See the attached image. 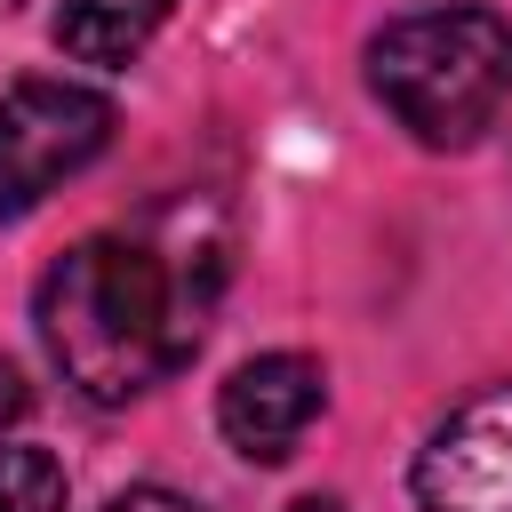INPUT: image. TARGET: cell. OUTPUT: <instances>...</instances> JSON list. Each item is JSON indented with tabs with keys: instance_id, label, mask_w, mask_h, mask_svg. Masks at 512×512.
Segmentation results:
<instances>
[{
	"instance_id": "3957f363",
	"label": "cell",
	"mask_w": 512,
	"mask_h": 512,
	"mask_svg": "<svg viewBox=\"0 0 512 512\" xmlns=\"http://www.w3.org/2000/svg\"><path fill=\"white\" fill-rule=\"evenodd\" d=\"M112 128V96L80 80H16L0 96V224L32 216L56 184H72L112 144Z\"/></svg>"
},
{
	"instance_id": "6da1fadb",
	"label": "cell",
	"mask_w": 512,
	"mask_h": 512,
	"mask_svg": "<svg viewBox=\"0 0 512 512\" xmlns=\"http://www.w3.org/2000/svg\"><path fill=\"white\" fill-rule=\"evenodd\" d=\"M224 272H232L224 224L184 200L152 232L72 240L40 272L32 320H40L56 376L88 408H128L200 352L208 312L224 296Z\"/></svg>"
},
{
	"instance_id": "ba28073f",
	"label": "cell",
	"mask_w": 512,
	"mask_h": 512,
	"mask_svg": "<svg viewBox=\"0 0 512 512\" xmlns=\"http://www.w3.org/2000/svg\"><path fill=\"white\" fill-rule=\"evenodd\" d=\"M104 512H200L192 496H176V488H120Z\"/></svg>"
},
{
	"instance_id": "30bf717a",
	"label": "cell",
	"mask_w": 512,
	"mask_h": 512,
	"mask_svg": "<svg viewBox=\"0 0 512 512\" xmlns=\"http://www.w3.org/2000/svg\"><path fill=\"white\" fill-rule=\"evenodd\" d=\"M288 512H344L336 496H304V504H288Z\"/></svg>"
},
{
	"instance_id": "7a4b0ae2",
	"label": "cell",
	"mask_w": 512,
	"mask_h": 512,
	"mask_svg": "<svg viewBox=\"0 0 512 512\" xmlns=\"http://www.w3.org/2000/svg\"><path fill=\"white\" fill-rule=\"evenodd\" d=\"M376 104L432 152H464L512 104V16L496 8H416L368 40Z\"/></svg>"
},
{
	"instance_id": "8992f818",
	"label": "cell",
	"mask_w": 512,
	"mask_h": 512,
	"mask_svg": "<svg viewBox=\"0 0 512 512\" xmlns=\"http://www.w3.org/2000/svg\"><path fill=\"white\" fill-rule=\"evenodd\" d=\"M168 16H176V0H64V8H56V48H64L72 64L120 72V64L144 56V40H152Z\"/></svg>"
},
{
	"instance_id": "52a82bcc",
	"label": "cell",
	"mask_w": 512,
	"mask_h": 512,
	"mask_svg": "<svg viewBox=\"0 0 512 512\" xmlns=\"http://www.w3.org/2000/svg\"><path fill=\"white\" fill-rule=\"evenodd\" d=\"M0 512H64V464L48 448H0Z\"/></svg>"
},
{
	"instance_id": "5b68a950",
	"label": "cell",
	"mask_w": 512,
	"mask_h": 512,
	"mask_svg": "<svg viewBox=\"0 0 512 512\" xmlns=\"http://www.w3.org/2000/svg\"><path fill=\"white\" fill-rule=\"evenodd\" d=\"M328 408V368L312 352H256L224 376L216 392V432L248 456V464H288L296 440L320 424Z\"/></svg>"
},
{
	"instance_id": "9c48e42d",
	"label": "cell",
	"mask_w": 512,
	"mask_h": 512,
	"mask_svg": "<svg viewBox=\"0 0 512 512\" xmlns=\"http://www.w3.org/2000/svg\"><path fill=\"white\" fill-rule=\"evenodd\" d=\"M24 408H32V392H24V368H16V360H0V424H16Z\"/></svg>"
},
{
	"instance_id": "277c9868",
	"label": "cell",
	"mask_w": 512,
	"mask_h": 512,
	"mask_svg": "<svg viewBox=\"0 0 512 512\" xmlns=\"http://www.w3.org/2000/svg\"><path fill=\"white\" fill-rule=\"evenodd\" d=\"M408 488L424 512H512V384L472 392L416 448Z\"/></svg>"
}]
</instances>
